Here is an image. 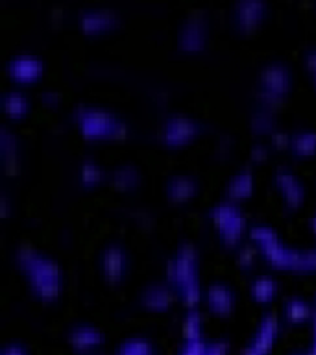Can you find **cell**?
<instances>
[{
	"label": "cell",
	"instance_id": "2e32d148",
	"mask_svg": "<svg viewBox=\"0 0 316 355\" xmlns=\"http://www.w3.org/2000/svg\"><path fill=\"white\" fill-rule=\"evenodd\" d=\"M116 21V15L111 10H82L78 13V22L85 33L102 32L105 28H109Z\"/></svg>",
	"mask_w": 316,
	"mask_h": 355
},
{
	"label": "cell",
	"instance_id": "ffe728a7",
	"mask_svg": "<svg viewBox=\"0 0 316 355\" xmlns=\"http://www.w3.org/2000/svg\"><path fill=\"white\" fill-rule=\"evenodd\" d=\"M277 282L272 276L255 277L249 287V294L257 304H270L277 294Z\"/></svg>",
	"mask_w": 316,
	"mask_h": 355
},
{
	"label": "cell",
	"instance_id": "ab89813d",
	"mask_svg": "<svg viewBox=\"0 0 316 355\" xmlns=\"http://www.w3.org/2000/svg\"><path fill=\"white\" fill-rule=\"evenodd\" d=\"M309 227L313 230V233H316V215H313L309 218Z\"/></svg>",
	"mask_w": 316,
	"mask_h": 355
},
{
	"label": "cell",
	"instance_id": "b9f144b4",
	"mask_svg": "<svg viewBox=\"0 0 316 355\" xmlns=\"http://www.w3.org/2000/svg\"><path fill=\"white\" fill-rule=\"evenodd\" d=\"M313 333H315V338H316V302H315V315H313Z\"/></svg>",
	"mask_w": 316,
	"mask_h": 355
},
{
	"label": "cell",
	"instance_id": "d6a6232c",
	"mask_svg": "<svg viewBox=\"0 0 316 355\" xmlns=\"http://www.w3.org/2000/svg\"><path fill=\"white\" fill-rule=\"evenodd\" d=\"M229 344L226 340H218V343H207V352L205 355H227Z\"/></svg>",
	"mask_w": 316,
	"mask_h": 355
},
{
	"label": "cell",
	"instance_id": "3957f363",
	"mask_svg": "<svg viewBox=\"0 0 316 355\" xmlns=\"http://www.w3.org/2000/svg\"><path fill=\"white\" fill-rule=\"evenodd\" d=\"M209 216L215 222L222 243L226 246H237L244 230H246V216L238 209L237 204L231 200L218 202L211 207Z\"/></svg>",
	"mask_w": 316,
	"mask_h": 355
},
{
	"label": "cell",
	"instance_id": "7bdbcfd3",
	"mask_svg": "<svg viewBox=\"0 0 316 355\" xmlns=\"http://www.w3.org/2000/svg\"><path fill=\"white\" fill-rule=\"evenodd\" d=\"M313 82H315V85H316V74H313Z\"/></svg>",
	"mask_w": 316,
	"mask_h": 355
},
{
	"label": "cell",
	"instance_id": "4fadbf2b",
	"mask_svg": "<svg viewBox=\"0 0 316 355\" xmlns=\"http://www.w3.org/2000/svg\"><path fill=\"white\" fill-rule=\"evenodd\" d=\"M174 293L176 291L170 285L154 283V285L143 288V293L139 294V302L150 311H166L174 304Z\"/></svg>",
	"mask_w": 316,
	"mask_h": 355
},
{
	"label": "cell",
	"instance_id": "9c48e42d",
	"mask_svg": "<svg viewBox=\"0 0 316 355\" xmlns=\"http://www.w3.org/2000/svg\"><path fill=\"white\" fill-rule=\"evenodd\" d=\"M200 130H202V126L193 119L183 115H172L163 124L161 137L166 144H183L187 143L188 139L196 137Z\"/></svg>",
	"mask_w": 316,
	"mask_h": 355
},
{
	"label": "cell",
	"instance_id": "44dd1931",
	"mask_svg": "<svg viewBox=\"0 0 316 355\" xmlns=\"http://www.w3.org/2000/svg\"><path fill=\"white\" fill-rule=\"evenodd\" d=\"M285 320L288 324H304L307 320H313V315H315V307H310L307 302L299 298H290L287 300L285 304Z\"/></svg>",
	"mask_w": 316,
	"mask_h": 355
},
{
	"label": "cell",
	"instance_id": "e575fe53",
	"mask_svg": "<svg viewBox=\"0 0 316 355\" xmlns=\"http://www.w3.org/2000/svg\"><path fill=\"white\" fill-rule=\"evenodd\" d=\"M249 155H252V159L254 161H263L268 157V148H266L265 144H255L254 148H252V152H249Z\"/></svg>",
	"mask_w": 316,
	"mask_h": 355
},
{
	"label": "cell",
	"instance_id": "f1b7e54d",
	"mask_svg": "<svg viewBox=\"0 0 316 355\" xmlns=\"http://www.w3.org/2000/svg\"><path fill=\"white\" fill-rule=\"evenodd\" d=\"M274 126H276V124H274V119H272L270 110H261L252 115V128H254L257 133L276 132V128Z\"/></svg>",
	"mask_w": 316,
	"mask_h": 355
},
{
	"label": "cell",
	"instance_id": "f35d334b",
	"mask_svg": "<svg viewBox=\"0 0 316 355\" xmlns=\"http://www.w3.org/2000/svg\"><path fill=\"white\" fill-rule=\"evenodd\" d=\"M2 216H8V198L2 194Z\"/></svg>",
	"mask_w": 316,
	"mask_h": 355
},
{
	"label": "cell",
	"instance_id": "f546056e",
	"mask_svg": "<svg viewBox=\"0 0 316 355\" xmlns=\"http://www.w3.org/2000/svg\"><path fill=\"white\" fill-rule=\"evenodd\" d=\"M255 252L257 250L254 246H249V244H244L237 250V263L243 270H249L255 265Z\"/></svg>",
	"mask_w": 316,
	"mask_h": 355
},
{
	"label": "cell",
	"instance_id": "7a4b0ae2",
	"mask_svg": "<svg viewBox=\"0 0 316 355\" xmlns=\"http://www.w3.org/2000/svg\"><path fill=\"white\" fill-rule=\"evenodd\" d=\"M249 239L255 243V246L259 250V254L263 255L274 268L301 272L304 252L285 246V244L279 241V235H277L272 227L255 224V226L249 227Z\"/></svg>",
	"mask_w": 316,
	"mask_h": 355
},
{
	"label": "cell",
	"instance_id": "8992f818",
	"mask_svg": "<svg viewBox=\"0 0 316 355\" xmlns=\"http://www.w3.org/2000/svg\"><path fill=\"white\" fill-rule=\"evenodd\" d=\"M292 85V74L285 63L281 61H272L265 65L259 72V89L266 93L276 94L283 98Z\"/></svg>",
	"mask_w": 316,
	"mask_h": 355
},
{
	"label": "cell",
	"instance_id": "6da1fadb",
	"mask_svg": "<svg viewBox=\"0 0 316 355\" xmlns=\"http://www.w3.org/2000/svg\"><path fill=\"white\" fill-rule=\"evenodd\" d=\"M15 261L26 276L28 287L41 302H54L61 291V272L54 261L30 246L15 250Z\"/></svg>",
	"mask_w": 316,
	"mask_h": 355
},
{
	"label": "cell",
	"instance_id": "ba28073f",
	"mask_svg": "<svg viewBox=\"0 0 316 355\" xmlns=\"http://www.w3.org/2000/svg\"><path fill=\"white\" fill-rule=\"evenodd\" d=\"M274 183L281 191L283 202L287 205L288 211L298 209L305 200V187L298 178L294 176V172L287 166H277L274 174Z\"/></svg>",
	"mask_w": 316,
	"mask_h": 355
},
{
	"label": "cell",
	"instance_id": "4dcf8cb0",
	"mask_svg": "<svg viewBox=\"0 0 316 355\" xmlns=\"http://www.w3.org/2000/svg\"><path fill=\"white\" fill-rule=\"evenodd\" d=\"M205 352H207V343L204 338L202 340H185L179 355H205Z\"/></svg>",
	"mask_w": 316,
	"mask_h": 355
},
{
	"label": "cell",
	"instance_id": "7c38bea8",
	"mask_svg": "<svg viewBox=\"0 0 316 355\" xmlns=\"http://www.w3.org/2000/svg\"><path fill=\"white\" fill-rule=\"evenodd\" d=\"M177 44L183 50H202L205 44V22L200 15H191L182 24Z\"/></svg>",
	"mask_w": 316,
	"mask_h": 355
},
{
	"label": "cell",
	"instance_id": "836d02e7",
	"mask_svg": "<svg viewBox=\"0 0 316 355\" xmlns=\"http://www.w3.org/2000/svg\"><path fill=\"white\" fill-rule=\"evenodd\" d=\"M304 63L307 67V71H310L313 74H316V49L305 50Z\"/></svg>",
	"mask_w": 316,
	"mask_h": 355
},
{
	"label": "cell",
	"instance_id": "60d3db41",
	"mask_svg": "<svg viewBox=\"0 0 316 355\" xmlns=\"http://www.w3.org/2000/svg\"><path fill=\"white\" fill-rule=\"evenodd\" d=\"M305 355H316V338L313 340V346H310V348L305 352Z\"/></svg>",
	"mask_w": 316,
	"mask_h": 355
},
{
	"label": "cell",
	"instance_id": "4316f807",
	"mask_svg": "<svg viewBox=\"0 0 316 355\" xmlns=\"http://www.w3.org/2000/svg\"><path fill=\"white\" fill-rule=\"evenodd\" d=\"M102 178H104V172H102V168L93 159H85L80 165V182L85 187H91L94 183H98Z\"/></svg>",
	"mask_w": 316,
	"mask_h": 355
},
{
	"label": "cell",
	"instance_id": "9a60e30c",
	"mask_svg": "<svg viewBox=\"0 0 316 355\" xmlns=\"http://www.w3.org/2000/svg\"><path fill=\"white\" fill-rule=\"evenodd\" d=\"M277 335H279V318H277L276 315L268 313V315H265L261 318L259 329H257V333H255L249 344H252L255 349H259L261 354L268 355L270 354L272 346H274V343H276Z\"/></svg>",
	"mask_w": 316,
	"mask_h": 355
},
{
	"label": "cell",
	"instance_id": "8fae6325",
	"mask_svg": "<svg viewBox=\"0 0 316 355\" xmlns=\"http://www.w3.org/2000/svg\"><path fill=\"white\" fill-rule=\"evenodd\" d=\"M235 302H237L235 293L226 285H222V283H213L205 291V304H207L213 315L229 316L235 309Z\"/></svg>",
	"mask_w": 316,
	"mask_h": 355
},
{
	"label": "cell",
	"instance_id": "d4e9b609",
	"mask_svg": "<svg viewBox=\"0 0 316 355\" xmlns=\"http://www.w3.org/2000/svg\"><path fill=\"white\" fill-rule=\"evenodd\" d=\"M115 355H154V346L144 338H130L116 348Z\"/></svg>",
	"mask_w": 316,
	"mask_h": 355
},
{
	"label": "cell",
	"instance_id": "ac0fdd59",
	"mask_svg": "<svg viewBox=\"0 0 316 355\" xmlns=\"http://www.w3.org/2000/svg\"><path fill=\"white\" fill-rule=\"evenodd\" d=\"M165 193L170 202H185L198 193V182L191 176H172L165 183Z\"/></svg>",
	"mask_w": 316,
	"mask_h": 355
},
{
	"label": "cell",
	"instance_id": "d590c367",
	"mask_svg": "<svg viewBox=\"0 0 316 355\" xmlns=\"http://www.w3.org/2000/svg\"><path fill=\"white\" fill-rule=\"evenodd\" d=\"M0 355H28V352L24 346H21V344H10V346H6V348L0 352Z\"/></svg>",
	"mask_w": 316,
	"mask_h": 355
},
{
	"label": "cell",
	"instance_id": "83f0119b",
	"mask_svg": "<svg viewBox=\"0 0 316 355\" xmlns=\"http://www.w3.org/2000/svg\"><path fill=\"white\" fill-rule=\"evenodd\" d=\"M177 294H179L183 305L188 307V311L196 309V305L202 302V288H200V282L188 283L187 287H183Z\"/></svg>",
	"mask_w": 316,
	"mask_h": 355
},
{
	"label": "cell",
	"instance_id": "ee69618b",
	"mask_svg": "<svg viewBox=\"0 0 316 355\" xmlns=\"http://www.w3.org/2000/svg\"><path fill=\"white\" fill-rule=\"evenodd\" d=\"M292 355H305V354H292Z\"/></svg>",
	"mask_w": 316,
	"mask_h": 355
},
{
	"label": "cell",
	"instance_id": "8d00e7d4",
	"mask_svg": "<svg viewBox=\"0 0 316 355\" xmlns=\"http://www.w3.org/2000/svg\"><path fill=\"white\" fill-rule=\"evenodd\" d=\"M41 100H43L44 104L54 105L60 100V94L54 93V91H44V93H41Z\"/></svg>",
	"mask_w": 316,
	"mask_h": 355
},
{
	"label": "cell",
	"instance_id": "603a6c76",
	"mask_svg": "<svg viewBox=\"0 0 316 355\" xmlns=\"http://www.w3.org/2000/svg\"><path fill=\"white\" fill-rule=\"evenodd\" d=\"M2 107L10 116H21L26 113L28 100L19 91H8L2 94Z\"/></svg>",
	"mask_w": 316,
	"mask_h": 355
},
{
	"label": "cell",
	"instance_id": "1f68e13d",
	"mask_svg": "<svg viewBox=\"0 0 316 355\" xmlns=\"http://www.w3.org/2000/svg\"><path fill=\"white\" fill-rule=\"evenodd\" d=\"M270 141L274 146H277V148H290L292 135L287 132H281V130H276V132L270 133Z\"/></svg>",
	"mask_w": 316,
	"mask_h": 355
},
{
	"label": "cell",
	"instance_id": "e0dca14e",
	"mask_svg": "<svg viewBox=\"0 0 316 355\" xmlns=\"http://www.w3.org/2000/svg\"><path fill=\"white\" fill-rule=\"evenodd\" d=\"M254 172H252L249 166H244V168H240V171L229 180V183H227V200L237 202V200L248 198V196H252V193H254Z\"/></svg>",
	"mask_w": 316,
	"mask_h": 355
},
{
	"label": "cell",
	"instance_id": "5bb4252c",
	"mask_svg": "<svg viewBox=\"0 0 316 355\" xmlns=\"http://www.w3.org/2000/svg\"><path fill=\"white\" fill-rule=\"evenodd\" d=\"M266 10L265 2L261 0H240L233 6V19L240 30H252L263 19Z\"/></svg>",
	"mask_w": 316,
	"mask_h": 355
},
{
	"label": "cell",
	"instance_id": "d6986e66",
	"mask_svg": "<svg viewBox=\"0 0 316 355\" xmlns=\"http://www.w3.org/2000/svg\"><path fill=\"white\" fill-rule=\"evenodd\" d=\"M102 343H104L102 333L91 326H78L69 331V344L78 352H89Z\"/></svg>",
	"mask_w": 316,
	"mask_h": 355
},
{
	"label": "cell",
	"instance_id": "74e56055",
	"mask_svg": "<svg viewBox=\"0 0 316 355\" xmlns=\"http://www.w3.org/2000/svg\"><path fill=\"white\" fill-rule=\"evenodd\" d=\"M240 355H265V354H261L259 349H255L254 346L249 344V346H246V348L243 349V354H240Z\"/></svg>",
	"mask_w": 316,
	"mask_h": 355
},
{
	"label": "cell",
	"instance_id": "30bf717a",
	"mask_svg": "<svg viewBox=\"0 0 316 355\" xmlns=\"http://www.w3.org/2000/svg\"><path fill=\"white\" fill-rule=\"evenodd\" d=\"M6 71L10 74V78H13L17 82H32L43 71V61L30 54L13 55L6 63Z\"/></svg>",
	"mask_w": 316,
	"mask_h": 355
},
{
	"label": "cell",
	"instance_id": "5b68a950",
	"mask_svg": "<svg viewBox=\"0 0 316 355\" xmlns=\"http://www.w3.org/2000/svg\"><path fill=\"white\" fill-rule=\"evenodd\" d=\"M74 119H76L80 132L85 139H102V137H113L119 116L98 107H85V105H78L74 111Z\"/></svg>",
	"mask_w": 316,
	"mask_h": 355
},
{
	"label": "cell",
	"instance_id": "277c9868",
	"mask_svg": "<svg viewBox=\"0 0 316 355\" xmlns=\"http://www.w3.org/2000/svg\"><path fill=\"white\" fill-rule=\"evenodd\" d=\"M166 282L176 293L188 283L198 282V250L193 244H182L166 263Z\"/></svg>",
	"mask_w": 316,
	"mask_h": 355
},
{
	"label": "cell",
	"instance_id": "cb8c5ba5",
	"mask_svg": "<svg viewBox=\"0 0 316 355\" xmlns=\"http://www.w3.org/2000/svg\"><path fill=\"white\" fill-rule=\"evenodd\" d=\"M290 152L294 155H309L316 152V132H299L292 135Z\"/></svg>",
	"mask_w": 316,
	"mask_h": 355
},
{
	"label": "cell",
	"instance_id": "484cf974",
	"mask_svg": "<svg viewBox=\"0 0 316 355\" xmlns=\"http://www.w3.org/2000/svg\"><path fill=\"white\" fill-rule=\"evenodd\" d=\"M183 337H185V340H202V316L196 309L188 311L185 315Z\"/></svg>",
	"mask_w": 316,
	"mask_h": 355
},
{
	"label": "cell",
	"instance_id": "52a82bcc",
	"mask_svg": "<svg viewBox=\"0 0 316 355\" xmlns=\"http://www.w3.org/2000/svg\"><path fill=\"white\" fill-rule=\"evenodd\" d=\"M100 270L109 285H119L128 272V254L119 244H109L100 254Z\"/></svg>",
	"mask_w": 316,
	"mask_h": 355
},
{
	"label": "cell",
	"instance_id": "7402d4cb",
	"mask_svg": "<svg viewBox=\"0 0 316 355\" xmlns=\"http://www.w3.org/2000/svg\"><path fill=\"white\" fill-rule=\"evenodd\" d=\"M109 180L116 189H132L137 185L141 178H139V172L135 166L122 165L116 166L115 171L111 172Z\"/></svg>",
	"mask_w": 316,
	"mask_h": 355
}]
</instances>
